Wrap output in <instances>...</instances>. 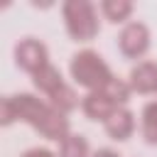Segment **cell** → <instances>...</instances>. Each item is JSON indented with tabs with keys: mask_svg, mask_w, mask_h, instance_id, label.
Instances as JSON below:
<instances>
[{
	"mask_svg": "<svg viewBox=\"0 0 157 157\" xmlns=\"http://www.w3.org/2000/svg\"><path fill=\"white\" fill-rule=\"evenodd\" d=\"M7 98L15 110V118L20 123H27L29 128H34L42 137H47L52 142H61L64 137L71 135V123H69L66 113L56 110L49 101L34 96V93H12Z\"/></svg>",
	"mask_w": 157,
	"mask_h": 157,
	"instance_id": "1",
	"label": "cell"
},
{
	"mask_svg": "<svg viewBox=\"0 0 157 157\" xmlns=\"http://www.w3.org/2000/svg\"><path fill=\"white\" fill-rule=\"evenodd\" d=\"M69 74H71L74 83L81 86V88H86L88 93L105 88V86L115 78L113 69H110V66L105 64V59H103L98 52H93V49H81V52H76V54L71 56V61H69Z\"/></svg>",
	"mask_w": 157,
	"mask_h": 157,
	"instance_id": "2",
	"label": "cell"
},
{
	"mask_svg": "<svg viewBox=\"0 0 157 157\" xmlns=\"http://www.w3.org/2000/svg\"><path fill=\"white\" fill-rule=\"evenodd\" d=\"M61 17H64L66 34L74 42H83V44L93 42L101 32L98 10L88 0H66L61 5Z\"/></svg>",
	"mask_w": 157,
	"mask_h": 157,
	"instance_id": "3",
	"label": "cell"
},
{
	"mask_svg": "<svg viewBox=\"0 0 157 157\" xmlns=\"http://www.w3.org/2000/svg\"><path fill=\"white\" fill-rule=\"evenodd\" d=\"M32 83H34V88L44 96V101H49L56 110H61V113H66V115L81 105L74 86L66 83V78L61 76V71H59L54 64L44 66L39 74H34V76H32Z\"/></svg>",
	"mask_w": 157,
	"mask_h": 157,
	"instance_id": "4",
	"label": "cell"
},
{
	"mask_svg": "<svg viewBox=\"0 0 157 157\" xmlns=\"http://www.w3.org/2000/svg\"><path fill=\"white\" fill-rule=\"evenodd\" d=\"M152 44V34L150 27L140 20H130L128 25H123L120 34H118V49L125 59H140L147 54Z\"/></svg>",
	"mask_w": 157,
	"mask_h": 157,
	"instance_id": "5",
	"label": "cell"
},
{
	"mask_svg": "<svg viewBox=\"0 0 157 157\" xmlns=\"http://www.w3.org/2000/svg\"><path fill=\"white\" fill-rule=\"evenodd\" d=\"M15 64H17L22 71H27L29 76L39 74L44 66L52 64V61H49V49H47V44H44L42 39H37V37H25V39H20V42L15 44Z\"/></svg>",
	"mask_w": 157,
	"mask_h": 157,
	"instance_id": "6",
	"label": "cell"
},
{
	"mask_svg": "<svg viewBox=\"0 0 157 157\" xmlns=\"http://www.w3.org/2000/svg\"><path fill=\"white\" fill-rule=\"evenodd\" d=\"M120 105L105 93V91H91L81 98V110L88 120H96V123H105Z\"/></svg>",
	"mask_w": 157,
	"mask_h": 157,
	"instance_id": "7",
	"label": "cell"
},
{
	"mask_svg": "<svg viewBox=\"0 0 157 157\" xmlns=\"http://www.w3.org/2000/svg\"><path fill=\"white\" fill-rule=\"evenodd\" d=\"M128 83L132 93H157V61H137L128 74Z\"/></svg>",
	"mask_w": 157,
	"mask_h": 157,
	"instance_id": "8",
	"label": "cell"
},
{
	"mask_svg": "<svg viewBox=\"0 0 157 157\" xmlns=\"http://www.w3.org/2000/svg\"><path fill=\"white\" fill-rule=\"evenodd\" d=\"M103 128H105V132H108L110 140L125 142V140L135 132V113H132L130 108H118V110L103 123Z\"/></svg>",
	"mask_w": 157,
	"mask_h": 157,
	"instance_id": "9",
	"label": "cell"
},
{
	"mask_svg": "<svg viewBox=\"0 0 157 157\" xmlns=\"http://www.w3.org/2000/svg\"><path fill=\"white\" fill-rule=\"evenodd\" d=\"M98 10H101V15L108 22H113V25H128L135 5L130 0H103L98 5Z\"/></svg>",
	"mask_w": 157,
	"mask_h": 157,
	"instance_id": "10",
	"label": "cell"
},
{
	"mask_svg": "<svg viewBox=\"0 0 157 157\" xmlns=\"http://www.w3.org/2000/svg\"><path fill=\"white\" fill-rule=\"evenodd\" d=\"M140 132L142 140L152 147H157V101H150L142 105L140 113Z\"/></svg>",
	"mask_w": 157,
	"mask_h": 157,
	"instance_id": "11",
	"label": "cell"
},
{
	"mask_svg": "<svg viewBox=\"0 0 157 157\" xmlns=\"http://www.w3.org/2000/svg\"><path fill=\"white\" fill-rule=\"evenodd\" d=\"M59 157H91V145L83 135L71 132L69 137H64L59 142Z\"/></svg>",
	"mask_w": 157,
	"mask_h": 157,
	"instance_id": "12",
	"label": "cell"
},
{
	"mask_svg": "<svg viewBox=\"0 0 157 157\" xmlns=\"http://www.w3.org/2000/svg\"><path fill=\"white\" fill-rule=\"evenodd\" d=\"M20 157H59V155L52 152L49 147H29V150H25Z\"/></svg>",
	"mask_w": 157,
	"mask_h": 157,
	"instance_id": "13",
	"label": "cell"
},
{
	"mask_svg": "<svg viewBox=\"0 0 157 157\" xmlns=\"http://www.w3.org/2000/svg\"><path fill=\"white\" fill-rule=\"evenodd\" d=\"M91 157H120L115 150H110V147H101V150H96Z\"/></svg>",
	"mask_w": 157,
	"mask_h": 157,
	"instance_id": "14",
	"label": "cell"
}]
</instances>
